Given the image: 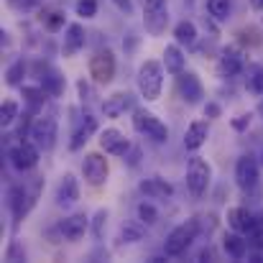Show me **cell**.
Listing matches in <instances>:
<instances>
[{"mask_svg": "<svg viewBox=\"0 0 263 263\" xmlns=\"http://www.w3.org/2000/svg\"><path fill=\"white\" fill-rule=\"evenodd\" d=\"M202 233V220L199 217H192L181 225H176L174 230L166 235V243H164V256L166 258H179L189 251V246L197 240V235Z\"/></svg>", "mask_w": 263, "mask_h": 263, "instance_id": "1", "label": "cell"}, {"mask_svg": "<svg viewBox=\"0 0 263 263\" xmlns=\"http://www.w3.org/2000/svg\"><path fill=\"white\" fill-rule=\"evenodd\" d=\"M136 82H138V92L146 102H156L161 97V89H164V64L156 59L143 62Z\"/></svg>", "mask_w": 263, "mask_h": 263, "instance_id": "2", "label": "cell"}, {"mask_svg": "<svg viewBox=\"0 0 263 263\" xmlns=\"http://www.w3.org/2000/svg\"><path fill=\"white\" fill-rule=\"evenodd\" d=\"M133 128L141 133V136H146V138H151L154 143H166L169 141V128H166V123H161L151 110H146V107H136L133 110Z\"/></svg>", "mask_w": 263, "mask_h": 263, "instance_id": "3", "label": "cell"}, {"mask_svg": "<svg viewBox=\"0 0 263 263\" xmlns=\"http://www.w3.org/2000/svg\"><path fill=\"white\" fill-rule=\"evenodd\" d=\"M210 181H212V166L202 156L189 159V166H186V189H189V194L194 199L204 197L207 189H210Z\"/></svg>", "mask_w": 263, "mask_h": 263, "instance_id": "4", "label": "cell"}, {"mask_svg": "<svg viewBox=\"0 0 263 263\" xmlns=\"http://www.w3.org/2000/svg\"><path fill=\"white\" fill-rule=\"evenodd\" d=\"M57 138H59V123H57V118H54V115H41V118H36V120H33L31 141H33L44 154L54 151Z\"/></svg>", "mask_w": 263, "mask_h": 263, "instance_id": "5", "label": "cell"}, {"mask_svg": "<svg viewBox=\"0 0 263 263\" xmlns=\"http://www.w3.org/2000/svg\"><path fill=\"white\" fill-rule=\"evenodd\" d=\"M115 69H118V62H115V54L110 49H97L89 59V77L97 82V85H110L115 80Z\"/></svg>", "mask_w": 263, "mask_h": 263, "instance_id": "6", "label": "cell"}, {"mask_svg": "<svg viewBox=\"0 0 263 263\" xmlns=\"http://www.w3.org/2000/svg\"><path fill=\"white\" fill-rule=\"evenodd\" d=\"M8 159H10L13 169H18V172H31V169L39 164V159H41V148H39L33 141H18V143L8 151Z\"/></svg>", "mask_w": 263, "mask_h": 263, "instance_id": "7", "label": "cell"}, {"mask_svg": "<svg viewBox=\"0 0 263 263\" xmlns=\"http://www.w3.org/2000/svg\"><path fill=\"white\" fill-rule=\"evenodd\" d=\"M258 179H261V161L253 156V154H246L235 161V181L243 192H251L258 186Z\"/></svg>", "mask_w": 263, "mask_h": 263, "instance_id": "8", "label": "cell"}, {"mask_svg": "<svg viewBox=\"0 0 263 263\" xmlns=\"http://www.w3.org/2000/svg\"><path fill=\"white\" fill-rule=\"evenodd\" d=\"M33 202H36L33 194H31L23 184H13V186L8 189V210H10V215H13L15 222H21V220L31 212Z\"/></svg>", "mask_w": 263, "mask_h": 263, "instance_id": "9", "label": "cell"}, {"mask_svg": "<svg viewBox=\"0 0 263 263\" xmlns=\"http://www.w3.org/2000/svg\"><path fill=\"white\" fill-rule=\"evenodd\" d=\"M110 174V164L102 154H87L82 161V176L89 186H102Z\"/></svg>", "mask_w": 263, "mask_h": 263, "instance_id": "10", "label": "cell"}, {"mask_svg": "<svg viewBox=\"0 0 263 263\" xmlns=\"http://www.w3.org/2000/svg\"><path fill=\"white\" fill-rule=\"evenodd\" d=\"M176 89H179V97L186 105H199L202 97H204V87H202V82H199V77L194 72L176 74Z\"/></svg>", "mask_w": 263, "mask_h": 263, "instance_id": "11", "label": "cell"}, {"mask_svg": "<svg viewBox=\"0 0 263 263\" xmlns=\"http://www.w3.org/2000/svg\"><path fill=\"white\" fill-rule=\"evenodd\" d=\"M87 228H89L87 215H85V212H74V215H69V217H64V220L59 222V235H62L64 240H69V243H77V240L85 238Z\"/></svg>", "mask_w": 263, "mask_h": 263, "instance_id": "12", "label": "cell"}, {"mask_svg": "<svg viewBox=\"0 0 263 263\" xmlns=\"http://www.w3.org/2000/svg\"><path fill=\"white\" fill-rule=\"evenodd\" d=\"M77 199H80V181H77V176L74 174H64L62 176V181L57 184V192H54V202H57V207H72V204H77Z\"/></svg>", "mask_w": 263, "mask_h": 263, "instance_id": "13", "label": "cell"}, {"mask_svg": "<svg viewBox=\"0 0 263 263\" xmlns=\"http://www.w3.org/2000/svg\"><path fill=\"white\" fill-rule=\"evenodd\" d=\"M130 146H133V143H130L118 128H105V130L100 133V148H102L105 154H110V156H125Z\"/></svg>", "mask_w": 263, "mask_h": 263, "instance_id": "14", "label": "cell"}, {"mask_svg": "<svg viewBox=\"0 0 263 263\" xmlns=\"http://www.w3.org/2000/svg\"><path fill=\"white\" fill-rule=\"evenodd\" d=\"M97 133V118L95 115H82V120L77 123V128L72 130V138H69V151H80V148H85V143H87L89 138Z\"/></svg>", "mask_w": 263, "mask_h": 263, "instance_id": "15", "label": "cell"}, {"mask_svg": "<svg viewBox=\"0 0 263 263\" xmlns=\"http://www.w3.org/2000/svg\"><path fill=\"white\" fill-rule=\"evenodd\" d=\"M130 107H133V95H130V92H115V95L105 97V102H102V112H105V118H110V120L123 118L125 110H130Z\"/></svg>", "mask_w": 263, "mask_h": 263, "instance_id": "16", "label": "cell"}, {"mask_svg": "<svg viewBox=\"0 0 263 263\" xmlns=\"http://www.w3.org/2000/svg\"><path fill=\"white\" fill-rule=\"evenodd\" d=\"M138 189H141V194L148 197V199H172V197H174V186H172L166 179H161V176H148V179H143V181L138 184Z\"/></svg>", "mask_w": 263, "mask_h": 263, "instance_id": "17", "label": "cell"}, {"mask_svg": "<svg viewBox=\"0 0 263 263\" xmlns=\"http://www.w3.org/2000/svg\"><path fill=\"white\" fill-rule=\"evenodd\" d=\"M217 69H220L222 77H238V74L246 69V64H243V54H240L235 46L222 49L220 62H217Z\"/></svg>", "mask_w": 263, "mask_h": 263, "instance_id": "18", "label": "cell"}, {"mask_svg": "<svg viewBox=\"0 0 263 263\" xmlns=\"http://www.w3.org/2000/svg\"><path fill=\"white\" fill-rule=\"evenodd\" d=\"M228 225L243 235H251L258 228V217H253L246 207H230L228 210Z\"/></svg>", "mask_w": 263, "mask_h": 263, "instance_id": "19", "label": "cell"}, {"mask_svg": "<svg viewBox=\"0 0 263 263\" xmlns=\"http://www.w3.org/2000/svg\"><path fill=\"white\" fill-rule=\"evenodd\" d=\"M210 138V125L207 120H192L186 133H184V148L186 151H199Z\"/></svg>", "mask_w": 263, "mask_h": 263, "instance_id": "20", "label": "cell"}, {"mask_svg": "<svg viewBox=\"0 0 263 263\" xmlns=\"http://www.w3.org/2000/svg\"><path fill=\"white\" fill-rule=\"evenodd\" d=\"M87 44V33H85V26L82 23H69L67 31H64V57H74L85 49Z\"/></svg>", "mask_w": 263, "mask_h": 263, "instance_id": "21", "label": "cell"}, {"mask_svg": "<svg viewBox=\"0 0 263 263\" xmlns=\"http://www.w3.org/2000/svg\"><path fill=\"white\" fill-rule=\"evenodd\" d=\"M222 248H225V253H228L230 258H235V261H243V258L248 256V248H251V243H248V238H246L243 233L233 230V233H225V235H222Z\"/></svg>", "mask_w": 263, "mask_h": 263, "instance_id": "22", "label": "cell"}, {"mask_svg": "<svg viewBox=\"0 0 263 263\" xmlns=\"http://www.w3.org/2000/svg\"><path fill=\"white\" fill-rule=\"evenodd\" d=\"M41 87L49 92V97H62V95H64V89H67V80L62 77V72H59V69L49 67V69L41 74Z\"/></svg>", "mask_w": 263, "mask_h": 263, "instance_id": "23", "label": "cell"}, {"mask_svg": "<svg viewBox=\"0 0 263 263\" xmlns=\"http://www.w3.org/2000/svg\"><path fill=\"white\" fill-rule=\"evenodd\" d=\"M184 64H186V57L181 54L179 44H169L164 49V67L169 74H181L184 72Z\"/></svg>", "mask_w": 263, "mask_h": 263, "instance_id": "24", "label": "cell"}, {"mask_svg": "<svg viewBox=\"0 0 263 263\" xmlns=\"http://www.w3.org/2000/svg\"><path fill=\"white\" fill-rule=\"evenodd\" d=\"M143 21H146V31L148 33L161 36L166 31V23H169V8H164V10H148V13H143Z\"/></svg>", "mask_w": 263, "mask_h": 263, "instance_id": "25", "label": "cell"}, {"mask_svg": "<svg viewBox=\"0 0 263 263\" xmlns=\"http://www.w3.org/2000/svg\"><path fill=\"white\" fill-rule=\"evenodd\" d=\"M174 39L179 46H194L197 44V26L192 21H179L174 26Z\"/></svg>", "mask_w": 263, "mask_h": 263, "instance_id": "26", "label": "cell"}, {"mask_svg": "<svg viewBox=\"0 0 263 263\" xmlns=\"http://www.w3.org/2000/svg\"><path fill=\"white\" fill-rule=\"evenodd\" d=\"M246 87L251 95L263 97V64H251L246 72Z\"/></svg>", "mask_w": 263, "mask_h": 263, "instance_id": "27", "label": "cell"}, {"mask_svg": "<svg viewBox=\"0 0 263 263\" xmlns=\"http://www.w3.org/2000/svg\"><path fill=\"white\" fill-rule=\"evenodd\" d=\"M41 23H44L46 31H51V33L62 31V28H64V10H59V8H44Z\"/></svg>", "mask_w": 263, "mask_h": 263, "instance_id": "28", "label": "cell"}, {"mask_svg": "<svg viewBox=\"0 0 263 263\" xmlns=\"http://www.w3.org/2000/svg\"><path fill=\"white\" fill-rule=\"evenodd\" d=\"M46 95H49V92L44 87H28V85L23 87V100L28 102V110H31V112H39V110L44 107Z\"/></svg>", "mask_w": 263, "mask_h": 263, "instance_id": "29", "label": "cell"}, {"mask_svg": "<svg viewBox=\"0 0 263 263\" xmlns=\"http://www.w3.org/2000/svg\"><path fill=\"white\" fill-rule=\"evenodd\" d=\"M23 77H26V62L23 59H15L5 69V85L8 87H23Z\"/></svg>", "mask_w": 263, "mask_h": 263, "instance_id": "30", "label": "cell"}, {"mask_svg": "<svg viewBox=\"0 0 263 263\" xmlns=\"http://www.w3.org/2000/svg\"><path fill=\"white\" fill-rule=\"evenodd\" d=\"M141 225L143 222H138V225H123L120 233H118V246H130V243L143 240V228Z\"/></svg>", "mask_w": 263, "mask_h": 263, "instance_id": "31", "label": "cell"}, {"mask_svg": "<svg viewBox=\"0 0 263 263\" xmlns=\"http://www.w3.org/2000/svg\"><path fill=\"white\" fill-rule=\"evenodd\" d=\"M207 13L215 21H228L233 13V0H207Z\"/></svg>", "mask_w": 263, "mask_h": 263, "instance_id": "32", "label": "cell"}, {"mask_svg": "<svg viewBox=\"0 0 263 263\" xmlns=\"http://www.w3.org/2000/svg\"><path fill=\"white\" fill-rule=\"evenodd\" d=\"M15 118H21V107H18V102H15V100H5V102L0 105V125L8 128Z\"/></svg>", "mask_w": 263, "mask_h": 263, "instance_id": "33", "label": "cell"}, {"mask_svg": "<svg viewBox=\"0 0 263 263\" xmlns=\"http://www.w3.org/2000/svg\"><path fill=\"white\" fill-rule=\"evenodd\" d=\"M136 215H138V222H143V225H156L159 222V210L151 202H141L136 207Z\"/></svg>", "mask_w": 263, "mask_h": 263, "instance_id": "34", "label": "cell"}, {"mask_svg": "<svg viewBox=\"0 0 263 263\" xmlns=\"http://www.w3.org/2000/svg\"><path fill=\"white\" fill-rule=\"evenodd\" d=\"M107 210H97L95 212V217H92V235H95V240H102V235H105V228H107Z\"/></svg>", "mask_w": 263, "mask_h": 263, "instance_id": "35", "label": "cell"}, {"mask_svg": "<svg viewBox=\"0 0 263 263\" xmlns=\"http://www.w3.org/2000/svg\"><path fill=\"white\" fill-rule=\"evenodd\" d=\"M74 10H77L80 18H95L97 15V0H77Z\"/></svg>", "mask_w": 263, "mask_h": 263, "instance_id": "36", "label": "cell"}, {"mask_svg": "<svg viewBox=\"0 0 263 263\" xmlns=\"http://www.w3.org/2000/svg\"><path fill=\"white\" fill-rule=\"evenodd\" d=\"M5 261H26V251L21 248V243H10V248L5 253Z\"/></svg>", "mask_w": 263, "mask_h": 263, "instance_id": "37", "label": "cell"}, {"mask_svg": "<svg viewBox=\"0 0 263 263\" xmlns=\"http://www.w3.org/2000/svg\"><path fill=\"white\" fill-rule=\"evenodd\" d=\"M77 92H80V100H82V102H92V100H95L92 85L85 82V80H80V82H77Z\"/></svg>", "mask_w": 263, "mask_h": 263, "instance_id": "38", "label": "cell"}, {"mask_svg": "<svg viewBox=\"0 0 263 263\" xmlns=\"http://www.w3.org/2000/svg\"><path fill=\"white\" fill-rule=\"evenodd\" d=\"M123 161H125L128 166H138V164H141V148H138V146H130L128 154L123 156Z\"/></svg>", "mask_w": 263, "mask_h": 263, "instance_id": "39", "label": "cell"}, {"mask_svg": "<svg viewBox=\"0 0 263 263\" xmlns=\"http://www.w3.org/2000/svg\"><path fill=\"white\" fill-rule=\"evenodd\" d=\"M141 5H143V13H148V10H164V8H169V0H141Z\"/></svg>", "mask_w": 263, "mask_h": 263, "instance_id": "40", "label": "cell"}, {"mask_svg": "<svg viewBox=\"0 0 263 263\" xmlns=\"http://www.w3.org/2000/svg\"><path fill=\"white\" fill-rule=\"evenodd\" d=\"M251 118H253L251 112H243V115L233 118V128H235V130H246V128L251 125Z\"/></svg>", "mask_w": 263, "mask_h": 263, "instance_id": "41", "label": "cell"}, {"mask_svg": "<svg viewBox=\"0 0 263 263\" xmlns=\"http://www.w3.org/2000/svg\"><path fill=\"white\" fill-rule=\"evenodd\" d=\"M222 115V107L217 102H207L204 105V118H220Z\"/></svg>", "mask_w": 263, "mask_h": 263, "instance_id": "42", "label": "cell"}, {"mask_svg": "<svg viewBox=\"0 0 263 263\" xmlns=\"http://www.w3.org/2000/svg\"><path fill=\"white\" fill-rule=\"evenodd\" d=\"M112 5H115L118 10H123L125 15H130V13H133V0H112Z\"/></svg>", "mask_w": 263, "mask_h": 263, "instance_id": "43", "label": "cell"}, {"mask_svg": "<svg viewBox=\"0 0 263 263\" xmlns=\"http://www.w3.org/2000/svg\"><path fill=\"white\" fill-rule=\"evenodd\" d=\"M197 258H199V261H217V253H215V248H210V246H207Z\"/></svg>", "mask_w": 263, "mask_h": 263, "instance_id": "44", "label": "cell"}, {"mask_svg": "<svg viewBox=\"0 0 263 263\" xmlns=\"http://www.w3.org/2000/svg\"><path fill=\"white\" fill-rule=\"evenodd\" d=\"M21 3H23L26 8H36V5H41L44 0H21Z\"/></svg>", "mask_w": 263, "mask_h": 263, "instance_id": "45", "label": "cell"}, {"mask_svg": "<svg viewBox=\"0 0 263 263\" xmlns=\"http://www.w3.org/2000/svg\"><path fill=\"white\" fill-rule=\"evenodd\" d=\"M251 8H253V10H261V13H263V0H251Z\"/></svg>", "mask_w": 263, "mask_h": 263, "instance_id": "46", "label": "cell"}, {"mask_svg": "<svg viewBox=\"0 0 263 263\" xmlns=\"http://www.w3.org/2000/svg\"><path fill=\"white\" fill-rule=\"evenodd\" d=\"M256 112H258V115H261V118H263V97H261V100H258V107H256Z\"/></svg>", "mask_w": 263, "mask_h": 263, "instance_id": "47", "label": "cell"}, {"mask_svg": "<svg viewBox=\"0 0 263 263\" xmlns=\"http://www.w3.org/2000/svg\"><path fill=\"white\" fill-rule=\"evenodd\" d=\"M258 230H263V212L258 215Z\"/></svg>", "mask_w": 263, "mask_h": 263, "instance_id": "48", "label": "cell"}, {"mask_svg": "<svg viewBox=\"0 0 263 263\" xmlns=\"http://www.w3.org/2000/svg\"><path fill=\"white\" fill-rule=\"evenodd\" d=\"M261 164H263V154H261Z\"/></svg>", "mask_w": 263, "mask_h": 263, "instance_id": "49", "label": "cell"}]
</instances>
